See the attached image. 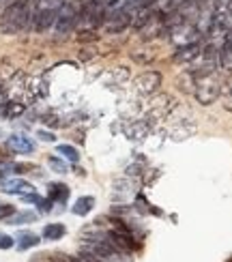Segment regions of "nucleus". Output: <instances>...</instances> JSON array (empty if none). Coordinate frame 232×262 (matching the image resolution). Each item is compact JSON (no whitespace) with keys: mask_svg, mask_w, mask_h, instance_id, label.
I'll return each mask as SVG.
<instances>
[{"mask_svg":"<svg viewBox=\"0 0 232 262\" xmlns=\"http://www.w3.org/2000/svg\"><path fill=\"white\" fill-rule=\"evenodd\" d=\"M32 26V3L30 0H13L0 11V32L3 35H19Z\"/></svg>","mask_w":232,"mask_h":262,"instance_id":"1","label":"nucleus"},{"mask_svg":"<svg viewBox=\"0 0 232 262\" xmlns=\"http://www.w3.org/2000/svg\"><path fill=\"white\" fill-rule=\"evenodd\" d=\"M194 73V97L200 105H211L222 97L224 80L219 78L215 67H202Z\"/></svg>","mask_w":232,"mask_h":262,"instance_id":"2","label":"nucleus"},{"mask_svg":"<svg viewBox=\"0 0 232 262\" xmlns=\"http://www.w3.org/2000/svg\"><path fill=\"white\" fill-rule=\"evenodd\" d=\"M32 3V32H48L50 28H54V21H56L58 11L62 9V5L67 0H30Z\"/></svg>","mask_w":232,"mask_h":262,"instance_id":"3","label":"nucleus"},{"mask_svg":"<svg viewBox=\"0 0 232 262\" xmlns=\"http://www.w3.org/2000/svg\"><path fill=\"white\" fill-rule=\"evenodd\" d=\"M77 5H80V24L91 30L106 24V0H77Z\"/></svg>","mask_w":232,"mask_h":262,"instance_id":"4","label":"nucleus"},{"mask_svg":"<svg viewBox=\"0 0 232 262\" xmlns=\"http://www.w3.org/2000/svg\"><path fill=\"white\" fill-rule=\"evenodd\" d=\"M77 24H80V5L67 0V3L62 5V9L58 11L56 21H54V32H56L58 37H67L69 32H73V28Z\"/></svg>","mask_w":232,"mask_h":262,"instance_id":"5","label":"nucleus"},{"mask_svg":"<svg viewBox=\"0 0 232 262\" xmlns=\"http://www.w3.org/2000/svg\"><path fill=\"white\" fill-rule=\"evenodd\" d=\"M174 107H176V101L172 99L170 95H159V97H155V99L146 105L144 121H146L151 127H155L157 123L165 121V118H168V116L172 114Z\"/></svg>","mask_w":232,"mask_h":262,"instance_id":"6","label":"nucleus"},{"mask_svg":"<svg viewBox=\"0 0 232 262\" xmlns=\"http://www.w3.org/2000/svg\"><path fill=\"white\" fill-rule=\"evenodd\" d=\"M159 86H161V73L144 71L134 80V86H131V89H134V93L140 97H151L159 91Z\"/></svg>","mask_w":232,"mask_h":262,"instance_id":"7","label":"nucleus"},{"mask_svg":"<svg viewBox=\"0 0 232 262\" xmlns=\"http://www.w3.org/2000/svg\"><path fill=\"white\" fill-rule=\"evenodd\" d=\"M204 46L200 41H194V43H185V46H179L174 52V62H181V64H189L194 60L200 58Z\"/></svg>","mask_w":232,"mask_h":262,"instance_id":"8","label":"nucleus"},{"mask_svg":"<svg viewBox=\"0 0 232 262\" xmlns=\"http://www.w3.org/2000/svg\"><path fill=\"white\" fill-rule=\"evenodd\" d=\"M7 146L13 152H17V155H30V152H35V142L24 134H11L7 138Z\"/></svg>","mask_w":232,"mask_h":262,"instance_id":"9","label":"nucleus"},{"mask_svg":"<svg viewBox=\"0 0 232 262\" xmlns=\"http://www.w3.org/2000/svg\"><path fill=\"white\" fill-rule=\"evenodd\" d=\"M0 191L13 193V195H26L35 191V187L24 179H5V181H0Z\"/></svg>","mask_w":232,"mask_h":262,"instance_id":"10","label":"nucleus"},{"mask_svg":"<svg viewBox=\"0 0 232 262\" xmlns=\"http://www.w3.org/2000/svg\"><path fill=\"white\" fill-rule=\"evenodd\" d=\"M151 125L144 121V118H140V121H131V123H125V136L129 140H144L149 134H151Z\"/></svg>","mask_w":232,"mask_h":262,"instance_id":"11","label":"nucleus"},{"mask_svg":"<svg viewBox=\"0 0 232 262\" xmlns=\"http://www.w3.org/2000/svg\"><path fill=\"white\" fill-rule=\"evenodd\" d=\"M69 187L65 183H52L48 187V198L52 200V204H65L69 200Z\"/></svg>","mask_w":232,"mask_h":262,"instance_id":"12","label":"nucleus"},{"mask_svg":"<svg viewBox=\"0 0 232 262\" xmlns=\"http://www.w3.org/2000/svg\"><path fill=\"white\" fill-rule=\"evenodd\" d=\"M194 134H196V123H192V118H189V121H183V123H179V125H174L172 131H170L172 140H176V142L187 140V138L194 136Z\"/></svg>","mask_w":232,"mask_h":262,"instance_id":"13","label":"nucleus"},{"mask_svg":"<svg viewBox=\"0 0 232 262\" xmlns=\"http://www.w3.org/2000/svg\"><path fill=\"white\" fill-rule=\"evenodd\" d=\"M93 209H95V198H93V195H80V198L73 202V209L71 211L77 217H86Z\"/></svg>","mask_w":232,"mask_h":262,"instance_id":"14","label":"nucleus"},{"mask_svg":"<svg viewBox=\"0 0 232 262\" xmlns=\"http://www.w3.org/2000/svg\"><path fill=\"white\" fill-rule=\"evenodd\" d=\"M65 234H67V228L62 224H46L43 226V232H41V236L46 238V241H58Z\"/></svg>","mask_w":232,"mask_h":262,"instance_id":"15","label":"nucleus"},{"mask_svg":"<svg viewBox=\"0 0 232 262\" xmlns=\"http://www.w3.org/2000/svg\"><path fill=\"white\" fill-rule=\"evenodd\" d=\"M41 243V238H39V234H35V232H19L17 234V249L19 252H26V249H32V247H37Z\"/></svg>","mask_w":232,"mask_h":262,"instance_id":"16","label":"nucleus"},{"mask_svg":"<svg viewBox=\"0 0 232 262\" xmlns=\"http://www.w3.org/2000/svg\"><path fill=\"white\" fill-rule=\"evenodd\" d=\"M56 152H58L62 159H67V161H71V163L80 161V152H77V148H73L71 144H58Z\"/></svg>","mask_w":232,"mask_h":262,"instance_id":"17","label":"nucleus"},{"mask_svg":"<svg viewBox=\"0 0 232 262\" xmlns=\"http://www.w3.org/2000/svg\"><path fill=\"white\" fill-rule=\"evenodd\" d=\"M37 220V213H30V211H24V213H17V215H11L9 217V224L11 226H22V224H28V222H35Z\"/></svg>","mask_w":232,"mask_h":262,"instance_id":"18","label":"nucleus"},{"mask_svg":"<svg viewBox=\"0 0 232 262\" xmlns=\"http://www.w3.org/2000/svg\"><path fill=\"white\" fill-rule=\"evenodd\" d=\"M48 166L54 170V172H58V174H65L69 170V166L65 163V159L62 157H56V155H50L48 157Z\"/></svg>","mask_w":232,"mask_h":262,"instance_id":"19","label":"nucleus"},{"mask_svg":"<svg viewBox=\"0 0 232 262\" xmlns=\"http://www.w3.org/2000/svg\"><path fill=\"white\" fill-rule=\"evenodd\" d=\"M131 58H134L136 62H140V64H149V62H153L155 60V54L151 52H144V50H136V52H131Z\"/></svg>","mask_w":232,"mask_h":262,"instance_id":"20","label":"nucleus"},{"mask_svg":"<svg viewBox=\"0 0 232 262\" xmlns=\"http://www.w3.org/2000/svg\"><path fill=\"white\" fill-rule=\"evenodd\" d=\"M140 9H161L168 0H134Z\"/></svg>","mask_w":232,"mask_h":262,"instance_id":"21","label":"nucleus"},{"mask_svg":"<svg viewBox=\"0 0 232 262\" xmlns=\"http://www.w3.org/2000/svg\"><path fill=\"white\" fill-rule=\"evenodd\" d=\"M11 215H15V206L13 204H0V222L9 220Z\"/></svg>","mask_w":232,"mask_h":262,"instance_id":"22","label":"nucleus"},{"mask_svg":"<svg viewBox=\"0 0 232 262\" xmlns=\"http://www.w3.org/2000/svg\"><path fill=\"white\" fill-rule=\"evenodd\" d=\"M13 245H15V238H13V236L0 232V249H11Z\"/></svg>","mask_w":232,"mask_h":262,"instance_id":"23","label":"nucleus"},{"mask_svg":"<svg viewBox=\"0 0 232 262\" xmlns=\"http://www.w3.org/2000/svg\"><path fill=\"white\" fill-rule=\"evenodd\" d=\"M37 136H39L43 142H54V140H56V136H54V134H50V131H43V129L39 131Z\"/></svg>","mask_w":232,"mask_h":262,"instance_id":"24","label":"nucleus"},{"mask_svg":"<svg viewBox=\"0 0 232 262\" xmlns=\"http://www.w3.org/2000/svg\"><path fill=\"white\" fill-rule=\"evenodd\" d=\"M11 3H13V0H0V11H3L7 5H11Z\"/></svg>","mask_w":232,"mask_h":262,"instance_id":"25","label":"nucleus"},{"mask_svg":"<svg viewBox=\"0 0 232 262\" xmlns=\"http://www.w3.org/2000/svg\"><path fill=\"white\" fill-rule=\"evenodd\" d=\"M0 138H3V131H0Z\"/></svg>","mask_w":232,"mask_h":262,"instance_id":"26","label":"nucleus"}]
</instances>
